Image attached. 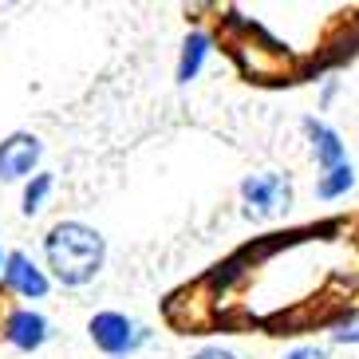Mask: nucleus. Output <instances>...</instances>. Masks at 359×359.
<instances>
[{
	"label": "nucleus",
	"instance_id": "nucleus-1",
	"mask_svg": "<svg viewBox=\"0 0 359 359\" xmlns=\"http://www.w3.org/2000/svg\"><path fill=\"white\" fill-rule=\"evenodd\" d=\"M43 264L64 288L91 285L107 264V237L87 222H55L43 237Z\"/></svg>",
	"mask_w": 359,
	"mask_h": 359
},
{
	"label": "nucleus",
	"instance_id": "nucleus-2",
	"mask_svg": "<svg viewBox=\"0 0 359 359\" xmlns=\"http://www.w3.org/2000/svg\"><path fill=\"white\" fill-rule=\"evenodd\" d=\"M87 339H91L103 355L127 359L147 344L150 332H147V324H138L127 312H95V316L87 320Z\"/></svg>",
	"mask_w": 359,
	"mask_h": 359
},
{
	"label": "nucleus",
	"instance_id": "nucleus-3",
	"mask_svg": "<svg viewBox=\"0 0 359 359\" xmlns=\"http://www.w3.org/2000/svg\"><path fill=\"white\" fill-rule=\"evenodd\" d=\"M241 194V205H245V217H276V213H288L292 205V182L276 170H261V174H249V178L237 186Z\"/></svg>",
	"mask_w": 359,
	"mask_h": 359
},
{
	"label": "nucleus",
	"instance_id": "nucleus-4",
	"mask_svg": "<svg viewBox=\"0 0 359 359\" xmlns=\"http://www.w3.org/2000/svg\"><path fill=\"white\" fill-rule=\"evenodd\" d=\"M43 158V142L32 130H12L0 138V182H28Z\"/></svg>",
	"mask_w": 359,
	"mask_h": 359
},
{
	"label": "nucleus",
	"instance_id": "nucleus-5",
	"mask_svg": "<svg viewBox=\"0 0 359 359\" xmlns=\"http://www.w3.org/2000/svg\"><path fill=\"white\" fill-rule=\"evenodd\" d=\"M4 288L24 296V300H43L48 288H52V280H48L43 269H36L28 253H8L4 257Z\"/></svg>",
	"mask_w": 359,
	"mask_h": 359
},
{
	"label": "nucleus",
	"instance_id": "nucleus-6",
	"mask_svg": "<svg viewBox=\"0 0 359 359\" xmlns=\"http://www.w3.org/2000/svg\"><path fill=\"white\" fill-rule=\"evenodd\" d=\"M48 336H52V327H48V320L36 308H16V312L4 316V339L16 351H28L32 355V351H40L48 344Z\"/></svg>",
	"mask_w": 359,
	"mask_h": 359
},
{
	"label": "nucleus",
	"instance_id": "nucleus-7",
	"mask_svg": "<svg viewBox=\"0 0 359 359\" xmlns=\"http://www.w3.org/2000/svg\"><path fill=\"white\" fill-rule=\"evenodd\" d=\"M300 127H304V135H308V147H312V158H316L320 174H327V170H336V166L348 162V147H344V138L327 127L324 118L308 115Z\"/></svg>",
	"mask_w": 359,
	"mask_h": 359
},
{
	"label": "nucleus",
	"instance_id": "nucleus-8",
	"mask_svg": "<svg viewBox=\"0 0 359 359\" xmlns=\"http://www.w3.org/2000/svg\"><path fill=\"white\" fill-rule=\"evenodd\" d=\"M205 55H210V36H205V32H190V36H186V43H182V55H178V83L198 79Z\"/></svg>",
	"mask_w": 359,
	"mask_h": 359
},
{
	"label": "nucleus",
	"instance_id": "nucleus-9",
	"mask_svg": "<svg viewBox=\"0 0 359 359\" xmlns=\"http://www.w3.org/2000/svg\"><path fill=\"white\" fill-rule=\"evenodd\" d=\"M52 186H55V178L48 174V170H36L32 178L24 182V201H20L24 217H36V213L43 210V201H48V194H52Z\"/></svg>",
	"mask_w": 359,
	"mask_h": 359
},
{
	"label": "nucleus",
	"instance_id": "nucleus-10",
	"mask_svg": "<svg viewBox=\"0 0 359 359\" xmlns=\"http://www.w3.org/2000/svg\"><path fill=\"white\" fill-rule=\"evenodd\" d=\"M351 186H355V170H351V162H344V166L327 170V174L316 178V198L332 201V198H339V194H348Z\"/></svg>",
	"mask_w": 359,
	"mask_h": 359
},
{
	"label": "nucleus",
	"instance_id": "nucleus-11",
	"mask_svg": "<svg viewBox=\"0 0 359 359\" xmlns=\"http://www.w3.org/2000/svg\"><path fill=\"white\" fill-rule=\"evenodd\" d=\"M332 339H336V344H351V348H359V316H351V320H344V324L332 327Z\"/></svg>",
	"mask_w": 359,
	"mask_h": 359
},
{
	"label": "nucleus",
	"instance_id": "nucleus-12",
	"mask_svg": "<svg viewBox=\"0 0 359 359\" xmlns=\"http://www.w3.org/2000/svg\"><path fill=\"white\" fill-rule=\"evenodd\" d=\"M285 359H332V355L324 348H316V344H304V348H292Z\"/></svg>",
	"mask_w": 359,
	"mask_h": 359
},
{
	"label": "nucleus",
	"instance_id": "nucleus-13",
	"mask_svg": "<svg viewBox=\"0 0 359 359\" xmlns=\"http://www.w3.org/2000/svg\"><path fill=\"white\" fill-rule=\"evenodd\" d=\"M190 359H237V355H233L229 348H198Z\"/></svg>",
	"mask_w": 359,
	"mask_h": 359
},
{
	"label": "nucleus",
	"instance_id": "nucleus-14",
	"mask_svg": "<svg viewBox=\"0 0 359 359\" xmlns=\"http://www.w3.org/2000/svg\"><path fill=\"white\" fill-rule=\"evenodd\" d=\"M4 257H8V253H4V245H0V269H4Z\"/></svg>",
	"mask_w": 359,
	"mask_h": 359
}]
</instances>
